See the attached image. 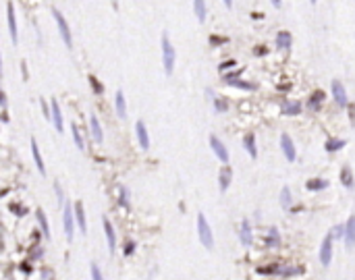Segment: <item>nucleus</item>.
I'll list each match as a JSON object with an SVG mask.
<instances>
[{"label":"nucleus","mask_w":355,"mask_h":280,"mask_svg":"<svg viewBox=\"0 0 355 280\" xmlns=\"http://www.w3.org/2000/svg\"><path fill=\"white\" fill-rule=\"evenodd\" d=\"M115 110H117V117L118 118H125L127 117V100H125V93L120 92V90L115 95Z\"/></svg>","instance_id":"b1692460"},{"label":"nucleus","mask_w":355,"mask_h":280,"mask_svg":"<svg viewBox=\"0 0 355 280\" xmlns=\"http://www.w3.org/2000/svg\"><path fill=\"white\" fill-rule=\"evenodd\" d=\"M102 229H104V237H106V243H108V251L115 253L117 251V231L106 216L102 218Z\"/></svg>","instance_id":"9b49d317"},{"label":"nucleus","mask_w":355,"mask_h":280,"mask_svg":"<svg viewBox=\"0 0 355 280\" xmlns=\"http://www.w3.org/2000/svg\"><path fill=\"white\" fill-rule=\"evenodd\" d=\"M291 44H293V38H291V33H289V31H284V29H283V31L276 33V38H274V46L279 48V50H283V52H284V50H289V48H291Z\"/></svg>","instance_id":"412c9836"},{"label":"nucleus","mask_w":355,"mask_h":280,"mask_svg":"<svg viewBox=\"0 0 355 280\" xmlns=\"http://www.w3.org/2000/svg\"><path fill=\"white\" fill-rule=\"evenodd\" d=\"M210 150L214 152V156L218 158L224 166H227L231 162V156H229V150H227V145L222 143V139H218L216 135H210Z\"/></svg>","instance_id":"423d86ee"},{"label":"nucleus","mask_w":355,"mask_h":280,"mask_svg":"<svg viewBox=\"0 0 355 280\" xmlns=\"http://www.w3.org/2000/svg\"><path fill=\"white\" fill-rule=\"evenodd\" d=\"M279 204L283 210H289L291 204H293V193H291V189L289 187H283L281 189V197H279Z\"/></svg>","instance_id":"7c9ffc66"},{"label":"nucleus","mask_w":355,"mask_h":280,"mask_svg":"<svg viewBox=\"0 0 355 280\" xmlns=\"http://www.w3.org/2000/svg\"><path fill=\"white\" fill-rule=\"evenodd\" d=\"M243 147H245V152L249 154V158H258V145H256V135L254 133H247L243 137Z\"/></svg>","instance_id":"393cba45"},{"label":"nucleus","mask_w":355,"mask_h":280,"mask_svg":"<svg viewBox=\"0 0 355 280\" xmlns=\"http://www.w3.org/2000/svg\"><path fill=\"white\" fill-rule=\"evenodd\" d=\"M193 11H195L197 21L204 23L206 21V0H193Z\"/></svg>","instance_id":"473e14b6"},{"label":"nucleus","mask_w":355,"mask_h":280,"mask_svg":"<svg viewBox=\"0 0 355 280\" xmlns=\"http://www.w3.org/2000/svg\"><path fill=\"white\" fill-rule=\"evenodd\" d=\"M332 256H334V241L331 237V233H328L326 237L322 239V243H320V251H318L320 264H322L324 268H328L332 264Z\"/></svg>","instance_id":"20e7f679"},{"label":"nucleus","mask_w":355,"mask_h":280,"mask_svg":"<svg viewBox=\"0 0 355 280\" xmlns=\"http://www.w3.org/2000/svg\"><path fill=\"white\" fill-rule=\"evenodd\" d=\"M118 206L123 210L131 208V195H129V187H125V185L118 187Z\"/></svg>","instance_id":"c85d7f7f"},{"label":"nucleus","mask_w":355,"mask_h":280,"mask_svg":"<svg viewBox=\"0 0 355 280\" xmlns=\"http://www.w3.org/2000/svg\"><path fill=\"white\" fill-rule=\"evenodd\" d=\"M123 247H125V249H123V253H125V256H133V253H135V249H137V243H135L133 239H129V241H125V245H123Z\"/></svg>","instance_id":"c9c22d12"},{"label":"nucleus","mask_w":355,"mask_h":280,"mask_svg":"<svg viewBox=\"0 0 355 280\" xmlns=\"http://www.w3.org/2000/svg\"><path fill=\"white\" fill-rule=\"evenodd\" d=\"M339 181L343 183V187L345 189H353V170H351V166H343L341 172H339Z\"/></svg>","instance_id":"a878e982"},{"label":"nucleus","mask_w":355,"mask_h":280,"mask_svg":"<svg viewBox=\"0 0 355 280\" xmlns=\"http://www.w3.org/2000/svg\"><path fill=\"white\" fill-rule=\"evenodd\" d=\"M279 143H281V150H283L284 158H287L289 162H295L297 160V150H295V143H293V139L287 133H283Z\"/></svg>","instance_id":"ddd939ff"},{"label":"nucleus","mask_w":355,"mask_h":280,"mask_svg":"<svg viewBox=\"0 0 355 280\" xmlns=\"http://www.w3.org/2000/svg\"><path fill=\"white\" fill-rule=\"evenodd\" d=\"M301 110H304V106H301V102H284V106H283V115L284 117H297L301 115Z\"/></svg>","instance_id":"cd10ccee"},{"label":"nucleus","mask_w":355,"mask_h":280,"mask_svg":"<svg viewBox=\"0 0 355 280\" xmlns=\"http://www.w3.org/2000/svg\"><path fill=\"white\" fill-rule=\"evenodd\" d=\"M331 92H332L334 102L339 104V108H347L349 106V95H347V90H345V85L341 81H332Z\"/></svg>","instance_id":"9d476101"},{"label":"nucleus","mask_w":355,"mask_h":280,"mask_svg":"<svg viewBox=\"0 0 355 280\" xmlns=\"http://www.w3.org/2000/svg\"><path fill=\"white\" fill-rule=\"evenodd\" d=\"M345 145H347V139H339V137H328L326 141H324V150H326L328 154H334V152L343 150Z\"/></svg>","instance_id":"4be33fe9"},{"label":"nucleus","mask_w":355,"mask_h":280,"mask_svg":"<svg viewBox=\"0 0 355 280\" xmlns=\"http://www.w3.org/2000/svg\"><path fill=\"white\" fill-rule=\"evenodd\" d=\"M343 239H345V247L353 249V245H355V216H349L347 222L343 224Z\"/></svg>","instance_id":"4468645a"},{"label":"nucleus","mask_w":355,"mask_h":280,"mask_svg":"<svg viewBox=\"0 0 355 280\" xmlns=\"http://www.w3.org/2000/svg\"><path fill=\"white\" fill-rule=\"evenodd\" d=\"M90 135H92V139L96 143H102L104 141V129H102V125H100V120H98L96 115L90 117Z\"/></svg>","instance_id":"dca6fc26"},{"label":"nucleus","mask_w":355,"mask_h":280,"mask_svg":"<svg viewBox=\"0 0 355 280\" xmlns=\"http://www.w3.org/2000/svg\"><path fill=\"white\" fill-rule=\"evenodd\" d=\"M29 145H31V156H33V162H36V168L40 170V174H46V164H44V158H42V154H40L38 141L36 139H31Z\"/></svg>","instance_id":"aec40b11"},{"label":"nucleus","mask_w":355,"mask_h":280,"mask_svg":"<svg viewBox=\"0 0 355 280\" xmlns=\"http://www.w3.org/2000/svg\"><path fill=\"white\" fill-rule=\"evenodd\" d=\"M0 77H2V52H0Z\"/></svg>","instance_id":"c03bdc74"},{"label":"nucleus","mask_w":355,"mask_h":280,"mask_svg":"<svg viewBox=\"0 0 355 280\" xmlns=\"http://www.w3.org/2000/svg\"><path fill=\"white\" fill-rule=\"evenodd\" d=\"M52 17H54V21H56V27H58L60 38H63V42H65V46H67V48H73L71 27H69V23H67V19L63 17V13H60L58 8H52Z\"/></svg>","instance_id":"7ed1b4c3"},{"label":"nucleus","mask_w":355,"mask_h":280,"mask_svg":"<svg viewBox=\"0 0 355 280\" xmlns=\"http://www.w3.org/2000/svg\"><path fill=\"white\" fill-rule=\"evenodd\" d=\"M222 2H224V6H227V8H231V6H233V0H222Z\"/></svg>","instance_id":"37998d69"},{"label":"nucleus","mask_w":355,"mask_h":280,"mask_svg":"<svg viewBox=\"0 0 355 280\" xmlns=\"http://www.w3.org/2000/svg\"><path fill=\"white\" fill-rule=\"evenodd\" d=\"M281 243H283V239H281L279 229H276V226H270V229L266 231V241H264V245H266V247H270V249H279Z\"/></svg>","instance_id":"f3484780"},{"label":"nucleus","mask_w":355,"mask_h":280,"mask_svg":"<svg viewBox=\"0 0 355 280\" xmlns=\"http://www.w3.org/2000/svg\"><path fill=\"white\" fill-rule=\"evenodd\" d=\"M63 229H65V237L69 243H73L75 237V218H73V206L67 204L63 208Z\"/></svg>","instance_id":"39448f33"},{"label":"nucleus","mask_w":355,"mask_h":280,"mask_svg":"<svg viewBox=\"0 0 355 280\" xmlns=\"http://www.w3.org/2000/svg\"><path fill=\"white\" fill-rule=\"evenodd\" d=\"M224 83L231 85V87H239V90H247V92L256 90V85H254V83H245V79H239L237 73H233V75H224Z\"/></svg>","instance_id":"a211bd4d"},{"label":"nucleus","mask_w":355,"mask_h":280,"mask_svg":"<svg viewBox=\"0 0 355 280\" xmlns=\"http://www.w3.org/2000/svg\"><path fill=\"white\" fill-rule=\"evenodd\" d=\"M36 220H38V226H40V231H42V237L44 239H50L52 237V233H50V222H48V218H46V212L44 210H36Z\"/></svg>","instance_id":"6ab92c4d"},{"label":"nucleus","mask_w":355,"mask_h":280,"mask_svg":"<svg viewBox=\"0 0 355 280\" xmlns=\"http://www.w3.org/2000/svg\"><path fill=\"white\" fill-rule=\"evenodd\" d=\"M212 104H214V110H216V112H227V110H229V104H227V100L218 98V95H216V98L212 100Z\"/></svg>","instance_id":"f704fd0d"},{"label":"nucleus","mask_w":355,"mask_h":280,"mask_svg":"<svg viewBox=\"0 0 355 280\" xmlns=\"http://www.w3.org/2000/svg\"><path fill=\"white\" fill-rule=\"evenodd\" d=\"M331 183H328L326 179H309L308 183H306V189L308 191H311V193H320L322 189H326Z\"/></svg>","instance_id":"bb28decb"},{"label":"nucleus","mask_w":355,"mask_h":280,"mask_svg":"<svg viewBox=\"0 0 355 280\" xmlns=\"http://www.w3.org/2000/svg\"><path fill=\"white\" fill-rule=\"evenodd\" d=\"M270 2H272L274 8H281V6H283V0H270Z\"/></svg>","instance_id":"79ce46f5"},{"label":"nucleus","mask_w":355,"mask_h":280,"mask_svg":"<svg viewBox=\"0 0 355 280\" xmlns=\"http://www.w3.org/2000/svg\"><path fill=\"white\" fill-rule=\"evenodd\" d=\"M324 92L322 90H316V92H311V95H309V100H308V106L309 108H314V110H318L320 106H322V102H324Z\"/></svg>","instance_id":"c756f323"},{"label":"nucleus","mask_w":355,"mask_h":280,"mask_svg":"<svg viewBox=\"0 0 355 280\" xmlns=\"http://www.w3.org/2000/svg\"><path fill=\"white\" fill-rule=\"evenodd\" d=\"M309 2H311V4H316V2H318V0H309Z\"/></svg>","instance_id":"a18cd8bd"},{"label":"nucleus","mask_w":355,"mask_h":280,"mask_svg":"<svg viewBox=\"0 0 355 280\" xmlns=\"http://www.w3.org/2000/svg\"><path fill=\"white\" fill-rule=\"evenodd\" d=\"M0 106H6V95L2 90H0Z\"/></svg>","instance_id":"a19ab883"},{"label":"nucleus","mask_w":355,"mask_h":280,"mask_svg":"<svg viewBox=\"0 0 355 280\" xmlns=\"http://www.w3.org/2000/svg\"><path fill=\"white\" fill-rule=\"evenodd\" d=\"M135 137H137V143H140L142 150H150V133H148V127H145L143 120L135 122Z\"/></svg>","instance_id":"2eb2a0df"},{"label":"nucleus","mask_w":355,"mask_h":280,"mask_svg":"<svg viewBox=\"0 0 355 280\" xmlns=\"http://www.w3.org/2000/svg\"><path fill=\"white\" fill-rule=\"evenodd\" d=\"M162 67H164V73H166L168 77L172 75V71H175V63H177V52L175 48H172V44L168 40V36L164 33L162 36Z\"/></svg>","instance_id":"f257e3e1"},{"label":"nucleus","mask_w":355,"mask_h":280,"mask_svg":"<svg viewBox=\"0 0 355 280\" xmlns=\"http://www.w3.org/2000/svg\"><path fill=\"white\" fill-rule=\"evenodd\" d=\"M71 133H73V141H75V145H77V150H85V141H83V137H81V131H79V127L75 125V122H71Z\"/></svg>","instance_id":"2f4dec72"},{"label":"nucleus","mask_w":355,"mask_h":280,"mask_svg":"<svg viewBox=\"0 0 355 280\" xmlns=\"http://www.w3.org/2000/svg\"><path fill=\"white\" fill-rule=\"evenodd\" d=\"M73 218H75V229H79L81 234L88 233V218H85V210H83V204L81 201H75L73 206Z\"/></svg>","instance_id":"f8f14e48"},{"label":"nucleus","mask_w":355,"mask_h":280,"mask_svg":"<svg viewBox=\"0 0 355 280\" xmlns=\"http://www.w3.org/2000/svg\"><path fill=\"white\" fill-rule=\"evenodd\" d=\"M48 118L54 122L56 133H63L65 131V120H63V112H60V104L56 100L50 102V110H48Z\"/></svg>","instance_id":"1a4fd4ad"},{"label":"nucleus","mask_w":355,"mask_h":280,"mask_svg":"<svg viewBox=\"0 0 355 280\" xmlns=\"http://www.w3.org/2000/svg\"><path fill=\"white\" fill-rule=\"evenodd\" d=\"M237 237H239V243L243 245V247H252V245H254V231H252V222H249V220H241L239 231H237Z\"/></svg>","instance_id":"0eeeda50"},{"label":"nucleus","mask_w":355,"mask_h":280,"mask_svg":"<svg viewBox=\"0 0 355 280\" xmlns=\"http://www.w3.org/2000/svg\"><path fill=\"white\" fill-rule=\"evenodd\" d=\"M54 193H56L58 204H63V201H65V193H63V187H60L58 183H54Z\"/></svg>","instance_id":"58836bf2"},{"label":"nucleus","mask_w":355,"mask_h":280,"mask_svg":"<svg viewBox=\"0 0 355 280\" xmlns=\"http://www.w3.org/2000/svg\"><path fill=\"white\" fill-rule=\"evenodd\" d=\"M90 280H104V272L100 270V266L96 261H92L90 264Z\"/></svg>","instance_id":"72a5a7b5"},{"label":"nucleus","mask_w":355,"mask_h":280,"mask_svg":"<svg viewBox=\"0 0 355 280\" xmlns=\"http://www.w3.org/2000/svg\"><path fill=\"white\" fill-rule=\"evenodd\" d=\"M90 85L94 87V92H96V93H102V92H104L102 83H100V81H98V79H96V77H94V75H90Z\"/></svg>","instance_id":"4c0bfd02"},{"label":"nucleus","mask_w":355,"mask_h":280,"mask_svg":"<svg viewBox=\"0 0 355 280\" xmlns=\"http://www.w3.org/2000/svg\"><path fill=\"white\" fill-rule=\"evenodd\" d=\"M6 23H8V36L13 44L19 42V27H17V17H15V6L13 2H6Z\"/></svg>","instance_id":"6e6552de"},{"label":"nucleus","mask_w":355,"mask_h":280,"mask_svg":"<svg viewBox=\"0 0 355 280\" xmlns=\"http://www.w3.org/2000/svg\"><path fill=\"white\" fill-rule=\"evenodd\" d=\"M235 65H237L235 60H224V63L218 67V71H220V73H222V71H229V69H235Z\"/></svg>","instance_id":"ea45409f"},{"label":"nucleus","mask_w":355,"mask_h":280,"mask_svg":"<svg viewBox=\"0 0 355 280\" xmlns=\"http://www.w3.org/2000/svg\"><path fill=\"white\" fill-rule=\"evenodd\" d=\"M197 237H200V243L204 245L206 249H214V233H212V226L208 222V218L204 214H197Z\"/></svg>","instance_id":"f03ea898"},{"label":"nucleus","mask_w":355,"mask_h":280,"mask_svg":"<svg viewBox=\"0 0 355 280\" xmlns=\"http://www.w3.org/2000/svg\"><path fill=\"white\" fill-rule=\"evenodd\" d=\"M231 179H233L231 168H229V166H222V168H220V174H218V189H220V193H224V191L229 189Z\"/></svg>","instance_id":"5701e85b"},{"label":"nucleus","mask_w":355,"mask_h":280,"mask_svg":"<svg viewBox=\"0 0 355 280\" xmlns=\"http://www.w3.org/2000/svg\"><path fill=\"white\" fill-rule=\"evenodd\" d=\"M331 237H332V241H341L343 239V224L334 226V229L331 231Z\"/></svg>","instance_id":"e433bc0d"}]
</instances>
